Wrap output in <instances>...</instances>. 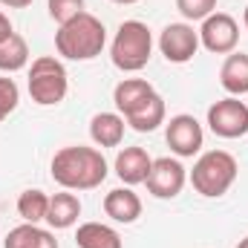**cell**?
Returning a JSON list of instances; mask_svg holds the SVG:
<instances>
[{
  "mask_svg": "<svg viewBox=\"0 0 248 248\" xmlns=\"http://www.w3.org/2000/svg\"><path fill=\"white\" fill-rule=\"evenodd\" d=\"M46 211H49V196L44 190H38V187H29V190H23L17 196V214H20L23 222L38 225V222L46 219Z\"/></svg>",
  "mask_w": 248,
  "mask_h": 248,
  "instance_id": "44dd1931",
  "label": "cell"
},
{
  "mask_svg": "<svg viewBox=\"0 0 248 248\" xmlns=\"http://www.w3.org/2000/svg\"><path fill=\"white\" fill-rule=\"evenodd\" d=\"M144 185L156 199H176L182 193V187L187 185V170L179 159H170V156L153 159Z\"/></svg>",
  "mask_w": 248,
  "mask_h": 248,
  "instance_id": "ba28073f",
  "label": "cell"
},
{
  "mask_svg": "<svg viewBox=\"0 0 248 248\" xmlns=\"http://www.w3.org/2000/svg\"><path fill=\"white\" fill-rule=\"evenodd\" d=\"M243 23H246V29H248V6H246V12H243Z\"/></svg>",
  "mask_w": 248,
  "mask_h": 248,
  "instance_id": "83f0119b",
  "label": "cell"
},
{
  "mask_svg": "<svg viewBox=\"0 0 248 248\" xmlns=\"http://www.w3.org/2000/svg\"><path fill=\"white\" fill-rule=\"evenodd\" d=\"M12 32H15V29H12V20H9V17L0 12V41H3V38H9Z\"/></svg>",
  "mask_w": 248,
  "mask_h": 248,
  "instance_id": "d4e9b609",
  "label": "cell"
},
{
  "mask_svg": "<svg viewBox=\"0 0 248 248\" xmlns=\"http://www.w3.org/2000/svg\"><path fill=\"white\" fill-rule=\"evenodd\" d=\"M237 173H240L237 159L228 150H208L193 162L190 185L196 193H202L208 199H219L237 182Z\"/></svg>",
  "mask_w": 248,
  "mask_h": 248,
  "instance_id": "3957f363",
  "label": "cell"
},
{
  "mask_svg": "<svg viewBox=\"0 0 248 248\" xmlns=\"http://www.w3.org/2000/svg\"><path fill=\"white\" fill-rule=\"evenodd\" d=\"M3 6H9V9H26V6H32V0H0Z\"/></svg>",
  "mask_w": 248,
  "mask_h": 248,
  "instance_id": "484cf974",
  "label": "cell"
},
{
  "mask_svg": "<svg viewBox=\"0 0 248 248\" xmlns=\"http://www.w3.org/2000/svg\"><path fill=\"white\" fill-rule=\"evenodd\" d=\"M124 116L122 113H95L90 119V139L98 147H119L124 139Z\"/></svg>",
  "mask_w": 248,
  "mask_h": 248,
  "instance_id": "2e32d148",
  "label": "cell"
},
{
  "mask_svg": "<svg viewBox=\"0 0 248 248\" xmlns=\"http://www.w3.org/2000/svg\"><path fill=\"white\" fill-rule=\"evenodd\" d=\"M75 243H78V248H124L119 231L104 225V222H84V225H78Z\"/></svg>",
  "mask_w": 248,
  "mask_h": 248,
  "instance_id": "d6986e66",
  "label": "cell"
},
{
  "mask_svg": "<svg viewBox=\"0 0 248 248\" xmlns=\"http://www.w3.org/2000/svg\"><path fill=\"white\" fill-rule=\"evenodd\" d=\"M17 101H20V90L12 78H0V122L17 110Z\"/></svg>",
  "mask_w": 248,
  "mask_h": 248,
  "instance_id": "cb8c5ba5",
  "label": "cell"
},
{
  "mask_svg": "<svg viewBox=\"0 0 248 248\" xmlns=\"http://www.w3.org/2000/svg\"><path fill=\"white\" fill-rule=\"evenodd\" d=\"M29 95L35 104L41 107H55L66 98V90H69V75L63 69V63L52 55H41L35 58L29 66Z\"/></svg>",
  "mask_w": 248,
  "mask_h": 248,
  "instance_id": "5b68a950",
  "label": "cell"
},
{
  "mask_svg": "<svg viewBox=\"0 0 248 248\" xmlns=\"http://www.w3.org/2000/svg\"><path fill=\"white\" fill-rule=\"evenodd\" d=\"M153 93H156V90H153L150 81H144V78H124V81L116 84V90H113V104H116V110H119L122 116H130V113L139 110Z\"/></svg>",
  "mask_w": 248,
  "mask_h": 248,
  "instance_id": "4fadbf2b",
  "label": "cell"
},
{
  "mask_svg": "<svg viewBox=\"0 0 248 248\" xmlns=\"http://www.w3.org/2000/svg\"><path fill=\"white\" fill-rule=\"evenodd\" d=\"M199 49V29L190 23H168L159 35V52L170 63H187Z\"/></svg>",
  "mask_w": 248,
  "mask_h": 248,
  "instance_id": "9c48e42d",
  "label": "cell"
},
{
  "mask_svg": "<svg viewBox=\"0 0 248 248\" xmlns=\"http://www.w3.org/2000/svg\"><path fill=\"white\" fill-rule=\"evenodd\" d=\"M240 44V23L225 15V12H214L202 20L199 26V46H205L214 55H231L237 52Z\"/></svg>",
  "mask_w": 248,
  "mask_h": 248,
  "instance_id": "52a82bcc",
  "label": "cell"
},
{
  "mask_svg": "<svg viewBox=\"0 0 248 248\" xmlns=\"http://www.w3.org/2000/svg\"><path fill=\"white\" fill-rule=\"evenodd\" d=\"M104 46H107V29L90 12L75 15L55 32V49L66 61H93L104 52Z\"/></svg>",
  "mask_w": 248,
  "mask_h": 248,
  "instance_id": "7a4b0ae2",
  "label": "cell"
},
{
  "mask_svg": "<svg viewBox=\"0 0 248 248\" xmlns=\"http://www.w3.org/2000/svg\"><path fill=\"white\" fill-rule=\"evenodd\" d=\"M165 116H168V110H165V98H162L159 93H153L139 110H133L130 116H124V122L130 124L136 133H153L156 127L165 124Z\"/></svg>",
  "mask_w": 248,
  "mask_h": 248,
  "instance_id": "ac0fdd59",
  "label": "cell"
},
{
  "mask_svg": "<svg viewBox=\"0 0 248 248\" xmlns=\"http://www.w3.org/2000/svg\"><path fill=\"white\" fill-rule=\"evenodd\" d=\"M165 139H168V147L179 156V159H190L202 150V141H205V133H202V124L196 122L193 116L179 113L168 122L165 130Z\"/></svg>",
  "mask_w": 248,
  "mask_h": 248,
  "instance_id": "30bf717a",
  "label": "cell"
},
{
  "mask_svg": "<svg viewBox=\"0 0 248 248\" xmlns=\"http://www.w3.org/2000/svg\"><path fill=\"white\" fill-rule=\"evenodd\" d=\"M219 84L228 95L240 98L248 93V55L246 52H231L219 66Z\"/></svg>",
  "mask_w": 248,
  "mask_h": 248,
  "instance_id": "5bb4252c",
  "label": "cell"
},
{
  "mask_svg": "<svg viewBox=\"0 0 248 248\" xmlns=\"http://www.w3.org/2000/svg\"><path fill=\"white\" fill-rule=\"evenodd\" d=\"M150 165H153V159L147 156V150L144 147H124L122 153L116 156V176L122 179L127 187L133 185H141L144 179H147V173H150Z\"/></svg>",
  "mask_w": 248,
  "mask_h": 248,
  "instance_id": "8fae6325",
  "label": "cell"
},
{
  "mask_svg": "<svg viewBox=\"0 0 248 248\" xmlns=\"http://www.w3.org/2000/svg\"><path fill=\"white\" fill-rule=\"evenodd\" d=\"M153 55V32L141 20H124L110 44V58L122 72L144 69Z\"/></svg>",
  "mask_w": 248,
  "mask_h": 248,
  "instance_id": "277c9868",
  "label": "cell"
},
{
  "mask_svg": "<svg viewBox=\"0 0 248 248\" xmlns=\"http://www.w3.org/2000/svg\"><path fill=\"white\" fill-rule=\"evenodd\" d=\"M237 248H248V237H246V240H240V246H237Z\"/></svg>",
  "mask_w": 248,
  "mask_h": 248,
  "instance_id": "f1b7e54d",
  "label": "cell"
},
{
  "mask_svg": "<svg viewBox=\"0 0 248 248\" xmlns=\"http://www.w3.org/2000/svg\"><path fill=\"white\" fill-rule=\"evenodd\" d=\"M3 248H61L55 234L41 228V225H32V222H23L17 228H12L3 240Z\"/></svg>",
  "mask_w": 248,
  "mask_h": 248,
  "instance_id": "e0dca14e",
  "label": "cell"
},
{
  "mask_svg": "<svg viewBox=\"0 0 248 248\" xmlns=\"http://www.w3.org/2000/svg\"><path fill=\"white\" fill-rule=\"evenodd\" d=\"M113 3H119V6H133V3H139V0H113Z\"/></svg>",
  "mask_w": 248,
  "mask_h": 248,
  "instance_id": "4316f807",
  "label": "cell"
},
{
  "mask_svg": "<svg viewBox=\"0 0 248 248\" xmlns=\"http://www.w3.org/2000/svg\"><path fill=\"white\" fill-rule=\"evenodd\" d=\"M46 9H49V17L61 26L84 12V0H46Z\"/></svg>",
  "mask_w": 248,
  "mask_h": 248,
  "instance_id": "7402d4cb",
  "label": "cell"
},
{
  "mask_svg": "<svg viewBox=\"0 0 248 248\" xmlns=\"http://www.w3.org/2000/svg\"><path fill=\"white\" fill-rule=\"evenodd\" d=\"M208 127L219 139H243L248 133V104L228 95L208 107Z\"/></svg>",
  "mask_w": 248,
  "mask_h": 248,
  "instance_id": "8992f818",
  "label": "cell"
},
{
  "mask_svg": "<svg viewBox=\"0 0 248 248\" xmlns=\"http://www.w3.org/2000/svg\"><path fill=\"white\" fill-rule=\"evenodd\" d=\"M29 63V44L23 35L12 32L9 38L0 41V72H17Z\"/></svg>",
  "mask_w": 248,
  "mask_h": 248,
  "instance_id": "ffe728a7",
  "label": "cell"
},
{
  "mask_svg": "<svg viewBox=\"0 0 248 248\" xmlns=\"http://www.w3.org/2000/svg\"><path fill=\"white\" fill-rule=\"evenodd\" d=\"M49 170H52V179L63 190H93L107 179L110 165H107V159L98 147L69 144V147H61L52 156Z\"/></svg>",
  "mask_w": 248,
  "mask_h": 248,
  "instance_id": "6da1fadb",
  "label": "cell"
},
{
  "mask_svg": "<svg viewBox=\"0 0 248 248\" xmlns=\"http://www.w3.org/2000/svg\"><path fill=\"white\" fill-rule=\"evenodd\" d=\"M81 217V199L72 193V190H63L49 196V211H46V222L49 228L63 231V228H72Z\"/></svg>",
  "mask_w": 248,
  "mask_h": 248,
  "instance_id": "9a60e30c",
  "label": "cell"
},
{
  "mask_svg": "<svg viewBox=\"0 0 248 248\" xmlns=\"http://www.w3.org/2000/svg\"><path fill=\"white\" fill-rule=\"evenodd\" d=\"M176 9L185 20H205L217 12V0H176Z\"/></svg>",
  "mask_w": 248,
  "mask_h": 248,
  "instance_id": "603a6c76",
  "label": "cell"
},
{
  "mask_svg": "<svg viewBox=\"0 0 248 248\" xmlns=\"http://www.w3.org/2000/svg\"><path fill=\"white\" fill-rule=\"evenodd\" d=\"M104 214L113 219V222H122L130 225L141 217V199L133 187H113L107 196H104Z\"/></svg>",
  "mask_w": 248,
  "mask_h": 248,
  "instance_id": "7c38bea8",
  "label": "cell"
}]
</instances>
